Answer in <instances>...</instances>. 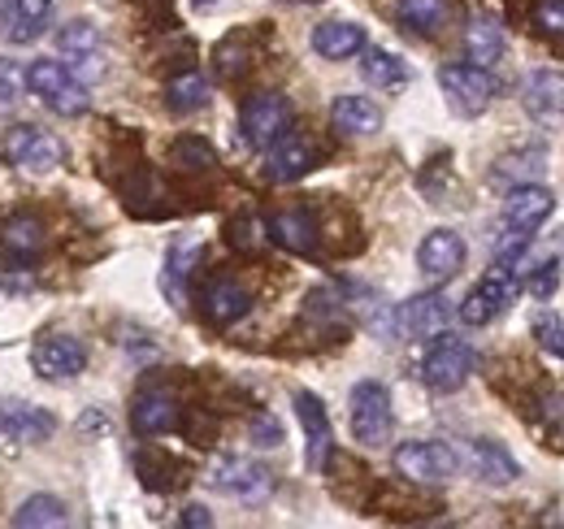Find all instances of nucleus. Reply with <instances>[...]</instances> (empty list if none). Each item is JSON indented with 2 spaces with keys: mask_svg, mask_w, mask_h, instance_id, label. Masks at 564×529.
I'll return each instance as SVG.
<instances>
[{
  "mask_svg": "<svg viewBox=\"0 0 564 529\" xmlns=\"http://www.w3.org/2000/svg\"><path fill=\"white\" fill-rule=\"evenodd\" d=\"M474 369H478V352H474V343H465L460 334H438L434 347L425 352V360H422L425 387L438 391V396L460 391Z\"/></svg>",
  "mask_w": 564,
  "mask_h": 529,
  "instance_id": "f257e3e1",
  "label": "nucleus"
},
{
  "mask_svg": "<svg viewBox=\"0 0 564 529\" xmlns=\"http://www.w3.org/2000/svg\"><path fill=\"white\" fill-rule=\"evenodd\" d=\"M26 87L57 114V118H78V114H87V105H91V96H87V87H83V78H74V69L66 62H35V66L26 69Z\"/></svg>",
  "mask_w": 564,
  "mask_h": 529,
  "instance_id": "f03ea898",
  "label": "nucleus"
},
{
  "mask_svg": "<svg viewBox=\"0 0 564 529\" xmlns=\"http://www.w3.org/2000/svg\"><path fill=\"white\" fill-rule=\"evenodd\" d=\"M460 456L447 447V443H434V439H413V443H400L395 447V473L404 482H417V486H438L447 477H456Z\"/></svg>",
  "mask_w": 564,
  "mask_h": 529,
  "instance_id": "7ed1b4c3",
  "label": "nucleus"
},
{
  "mask_svg": "<svg viewBox=\"0 0 564 529\" xmlns=\"http://www.w3.org/2000/svg\"><path fill=\"white\" fill-rule=\"evenodd\" d=\"M391 391L382 382H356L352 387V434L360 447H382L391 439Z\"/></svg>",
  "mask_w": 564,
  "mask_h": 529,
  "instance_id": "20e7f679",
  "label": "nucleus"
},
{
  "mask_svg": "<svg viewBox=\"0 0 564 529\" xmlns=\"http://www.w3.org/2000/svg\"><path fill=\"white\" fill-rule=\"evenodd\" d=\"M517 291H521V278L512 273V264H491V273L465 295L460 322L465 326H491L495 317L517 300Z\"/></svg>",
  "mask_w": 564,
  "mask_h": 529,
  "instance_id": "39448f33",
  "label": "nucleus"
},
{
  "mask_svg": "<svg viewBox=\"0 0 564 529\" xmlns=\"http://www.w3.org/2000/svg\"><path fill=\"white\" fill-rule=\"evenodd\" d=\"M4 161L26 170V174H48L66 161V143L53 131H40V127H13L4 134Z\"/></svg>",
  "mask_w": 564,
  "mask_h": 529,
  "instance_id": "423d86ee",
  "label": "nucleus"
},
{
  "mask_svg": "<svg viewBox=\"0 0 564 529\" xmlns=\"http://www.w3.org/2000/svg\"><path fill=\"white\" fill-rule=\"evenodd\" d=\"M239 131L248 148H270L279 134L291 131V105L279 91H257L239 109Z\"/></svg>",
  "mask_w": 564,
  "mask_h": 529,
  "instance_id": "0eeeda50",
  "label": "nucleus"
},
{
  "mask_svg": "<svg viewBox=\"0 0 564 529\" xmlns=\"http://www.w3.org/2000/svg\"><path fill=\"white\" fill-rule=\"evenodd\" d=\"M438 87L447 91L452 109L465 114V118L482 114V109L495 100V91H499V83L491 78V69L474 66V62H465V66H443L438 69Z\"/></svg>",
  "mask_w": 564,
  "mask_h": 529,
  "instance_id": "6e6552de",
  "label": "nucleus"
},
{
  "mask_svg": "<svg viewBox=\"0 0 564 529\" xmlns=\"http://www.w3.org/2000/svg\"><path fill=\"white\" fill-rule=\"evenodd\" d=\"M213 486L221 495L239 499V504H261L274 490V473L265 464L248 461V456H226V461H217V468H213Z\"/></svg>",
  "mask_w": 564,
  "mask_h": 529,
  "instance_id": "1a4fd4ad",
  "label": "nucleus"
},
{
  "mask_svg": "<svg viewBox=\"0 0 564 529\" xmlns=\"http://www.w3.org/2000/svg\"><path fill=\"white\" fill-rule=\"evenodd\" d=\"M57 53L66 57V66L74 69V78L96 83L105 74V40L91 22H66L57 31Z\"/></svg>",
  "mask_w": 564,
  "mask_h": 529,
  "instance_id": "9d476101",
  "label": "nucleus"
},
{
  "mask_svg": "<svg viewBox=\"0 0 564 529\" xmlns=\"http://www.w3.org/2000/svg\"><path fill=\"white\" fill-rule=\"evenodd\" d=\"M295 417L304 425V464L313 473H322L330 464V452H335V430H330V417L322 408V399L313 391H295Z\"/></svg>",
  "mask_w": 564,
  "mask_h": 529,
  "instance_id": "9b49d317",
  "label": "nucleus"
},
{
  "mask_svg": "<svg viewBox=\"0 0 564 529\" xmlns=\"http://www.w3.org/2000/svg\"><path fill=\"white\" fill-rule=\"evenodd\" d=\"M31 365L40 378H78L87 369V347L74 338V334H44L35 347H31Z\"/></svg>",
  "mask_w": 564,
  "mask_h": 529,
  "instance_id": "f8f14e48",
  "label": "nucleus"
},
{
  "mask_svg": "<svg viewBox=\"0 0 564 529\" xmlns=\"http://www.w3.org/2000/svg\"><path fill=\"white\" fill-rule=\"evenodd\" d=\"M552 213H556V196L539 183H517L503 199V226L517 235H534Z\"/></svg>",
  "mask_w": 564,
  "mask_h": 529,
  "instance_id": "ddd939ff",
  "label": "nucleus"
},
{
  "mask_svg": "<svg viewBox=\"0 0 564 529\" xmlns=\"http://www.w3.org/2000/svg\"><path fill=\"white\" fill-rule=\"evenodd\" d=\"M317 165V148L304 134L286 131L265 148V179L270 183H295Z\"/></svg>",
  "mask_w": 564,
  "mask_h": 529,
  "instance_id": "4468645a",
  "label": "nucleus"
},
{
  "mask_svg": "<svg viewBox=\"0 0 564 529\" xmlns=\"http://www.w3.org/2000/svg\"><path fill=\"white\" fill-rule=\"evenodd\" d=\"M178 399L165 387H143L135 403H131V425L143 439H161V434H174L178 430Z\"/></svg>",
  "mask_w": 564,
  "mask_h": 529,
  "instance_id": "2eb2a0df",
  "label": "nucleus"
},
{
  "mask_svg": "<svg viewBox=\"0 0 564 529\" xmlns=\"http://www.w3.org/2000/svg\"><path fill=\"white\" fill-rule=\"evenodd\" d=\"M44 248H48V226H44V217L18 213V217H9V222L0 226V252H4V261L31 264L44 257Z\"/></svg>",
  "mask_w": 564,
  "mask_h": 529,
  "instance_id": "dca6fc26",
  "label": "nucleus"
},
{
  "mask_svg": "<svg viewBox=\"0 0 564 529\" xmlns=\"http://www.w3.org/2000/svg\"><path fill=\"white\" fill-rule=\"evenodd\" d=\"M265 230H270V239L286 248V252H295V257H317V239H322V230H317V217L308 213V208H282L274 213L270 222H265Z\"/></svg>",
  "mask_w": 564,
  "mask_h": 529,
  "instance_id": "f3484780",
  "label": "nucleus"
},
{
  "mask_svg": "<svg viewBox=\"0 0 564 529\" xmlns=\"http://www.w3.org/2000/svg\"><path fill=\"white\" fill-rule=\"evenodd\" d=\"M400 331L413 334V338H434V334L447 331L452 322V300L443 291H425V295H413L409 304H400Z\"/></svg>",
  "mask_w": 564,
  "mask_h": 529,
  "instance_id": "a211bd4d",
  "label": "nucleus"
},
{
  "mask_svg": "<svg viewBox=\"0 0 564 529\" xmlns=\"http://www.w3.org/2000/svg\"><path fill=\"white\" fill-rule=\"evenodd\" d=\"M53 430H57L53 412H44L35 403H22V399H0V434L4 439H13V443H44Z\"/></svg>",
  "mask_w": 564,
  "mask_h": 529,
  "instance_id": "6ab92c4d",
  "label": "nucleus"
},
{
  "mask_svg": "<svg viewBox=\"0 0 564 529\" xmlns=\"http://www.w3.org/2000/svg\"><path fill=\"white\" fill-rule=\"evenodd\" d=\"M53 9H57V0H9L4 13H0L4 40H9V44H35V40L48 31Z\"/></svg>",
  "mask_w": 564,
  "mask_h": 529,
  "instance_id": "aec40b11",
  "label": "nucleus"
},
{
  "mask_svg": "<svg viewBox=\"0 0 564 529\" xmlns=\"http://www.w3.org/2000/svg\"><path fill=\"white\" fill-rule=\"evenodd\" d=\"M200 309L213 326H235L239 317H248L252 309V291L235 278H213L209 287L200 291Z\"/></svg>",
  "mask_w": 564,
  "mask_h": 529,
  "instance_id": "412c9836",
  "label": "nucleus"
},
{
  "mask_svg": "<svg viewBox=\"0 0 564 529\" xmlns=\"http://www.w3.org/2000/svg\"><path fill=\"white\" fill-rule=\"evenodd\" d=\"M521 105L530 118L539 122H556L564 118V74L561 69H534L521 87Z\"/></svg>",
  "mask_w": 564,
  "mask_h": 529,
  "instance_id": "4be33fe9",
  "label": "nucleus"
},
{
  "mask_svg": "<svg viewBox=\"0 0 564 529\" xmlns=\"http://www.w3.org/2000/svg\"><path fill=\"white\" fill-rule=\"evenodd\" d=\"M417 264L425 278H452L465 264V239L456 230H430L417 248Z\"/></svg>",
  "mask_w": 564,
  "mask_h": 529,
  "instance_id": "5701e85b",
  "label": "nucleus"
},
{
  "mask_svg": "<svg viewBox=\"0 0 564 529\" xmlns=\"http://www.w3.org/2000/svg\"><path fill=\"white\" fill-rule=\"evenodd\" d=\"M469 464H474V473H478L487 486H508V482L521 477V468L508 456V447L495 443V439H478V443L469 447Z\"/></svg>",
  "mask_w": 564,
  "mask_h": 529,
  "instance_id": "b1692460",
  "label": "nucleus"
},
{
  "mask_svg": "<svg viewBox=\"0 0 564 529\" xmlns=\"http://www.w3.org/2000/svg\"><path fill=\"white\" fill-rule=\"evenodd\" d=\"M365 48V31L356 22H322L313 31V53L326 57V62H344V57H356Z\"/></svg>",
  "mask_w": 564,
  "mask_h": 529,
  "instance_id": "393cba45",
  "label": "nucleus"
},
{
  "mask_svg": "<svg viewBox=\"0 0 564 529\" xmlns=\"http://www.w3.org/2000/svg\"><path fill=\"white\" fill-rule=\"evenodd\" d=\"M465 57L474 66H487V69L503 57V26L495 18H487V13L469 18V26H465Z\"/></svg>",
  "mask_w": 564,
  "mask_h": 529,
  "instance_id": "a878e982",
  "label": "nucleus"
},
{
  "mask_svg": "<svg viewBox=\"0 0 564 529\" xmlns=\"http://www.w3.org/2000/svg\"><path fill=\"white\" fill-rule=\"evenodd\" d=\"M330 122L344 134H373L382 127V109L369 96H339L330 105Z\"/></svg>",
  "mask_w": 564,
  "mask_h": 529,
  "instance_id": "bb28decb",
  "label": "nucleus"
},
{
  "mask_svg": "<svg viewBox=\"0 0 564 529\" xmlns=\"http://www.w3.org/2000/svg\"><path fill=\"white\" fill-rule=\"evenodd\" d=\"M135 473L143 477L148 490H178L187 482V468L161 447L156 452H135Z\"/></svg>",
  "mask_w": 564,
  "mask_h": 529,
  "instance_id": "cd10ccee",
  "label": "nucleus"
},
{
  "mask_svg": "<svg viewBox=\"0 0 564 529\" xmlns=\"http://www.w3.org/2000/svg\"><path fill=\"white\" fill-rule=\"evenodd\" d=\"M170 165H174L178 174L205 179V174H213V170H217V152H213L200 134H183V139L170 148Z\"/></svg>",
  "mask_w": 564,
  "mask_h": 529,
  "instance_id": "c85d7f7f",
  "label": "nucleus"
},
{
  "mask_svg": "<svg viewBox=\"0 0 564 529\" xmlns=\"http://www.w3.org/2000/svg\"><path fill=\"white\" fill-rule=\"evenodd\" d=\"M192 261H196V239H174V248L165 252V273H161L165 295H170L174 304L187 300V273H192Z\"/></svg>",
  "mask_w": 564,
  "mask_h": 529,
  "instance_id": "c756f323",
  "label": "nucleus"
},
{
  "mask_svg": "<svg viewBox=\"0 0 564 529\" xmlns=\"http://www.w3.org/2000/svg\"><path fill=\"white\" fill-rule=\"evenodd\" d=\"M165 105H170L174 114H196V109H205V105H209V78L196 74V69L170 78V87H165Z\"/></svg>",
  "mask_w": 564,
  "mask_h": 529,
  "instance_id": "7c9ffc66",
  "label": "nucleus"
},
{
  "mask_svg": "<svg viewBox=\"0 0 564 529\" xmlns=\"http://www.w3.org/2000/svg\"><path fill=\"white\" fill-rule=\"evenodd\" d=\"M395 13L409 31L417 35H438L447 22V0H395Z\"/></svg>",
  "mask_w": 564,
  "mask_h": 529,
  "instance_id": "2f4dec72",
  "label": "nucleus"
},
{
  "mask_svg": "<svg viewBox=\"0 0 564 529\" xmlns=\"http://www.w3.org/2000/svg\"><path fill=\"white\" fill-rule=\"evenodd\" d=\"M66 504L53 499V495H31L18 512H13V526L18 529H53V526H66Z\"/></svg>",
  "mask_w": 564,
  "mask_h": 529,
  "instance_id": "473e14b6",
  "label": "nucleus"
},
{
  "mask_svg": "<svg viewBox=\"0 0 564 529\" xmlns=\"http://www.w3.org/2000/svg\"><path fill=\"white\" fill-rule=\"evenodd\" d=\"M360 74L373 87H400V83H409V66L395 53H387V48H369L365 62H360Z\"/></svg>",
  "mask_w": 564,
  "mask_h": 529,
  "instance_id": "72a5a7b5",
  "label": "nucleus"
},
{
  "mask_svg": "<svg viewBox=\"0 0 564 529\" xmlns=\"http://www.w3.org/2000/svg\"><path fill=\"white\" fill-rule=\"evenodd\" d=\"M530 22H534V35H539V40L564 48V0H539Z\"/></svg>",
  "mask_w": 564,
  "mask_h": 529,
  "instance_id": "f704fd0d",
  "label": "nucleus"
},
{
  "mask_svg": "<svg viewBox=\"0 0 564 529\" xmlns=\"http://www.w3.org/2000/svg\"><path fill=\"white\" fill-rule=\"evenodd\" d=\"M248 66H252V48H248L239 35L217 48V74H221V78H243Z\"/></svg>",
  "mask_w": 564,
  "mask_h": 529,
  "instance_id": "c9c22d12",
  "label": "nucleus"
},
{
  "mask_svg": "<svg viewBox=\"0 0 564 529\" xmlns=\"http://www.w3.org/2000/svg\"><path fill=\"white\" fill-rule=\"evenodd\" d=\"M534 338H539L543 352H552L556 360H564V322L556 313H539L534 317Z\"/></svg>",
  "mask_w": 564,
  "mask_h": 529,
  "instance_id": "e433bc0d",
  "label": "nucleus"
},
{
  "mask_svg": "<svg viewBox=\"0 0 564 529\" xmlns=\"http://www.w3.org/2000/svg\"><path fill=\"white\" fill-rule=\"evenodd\" d=\"M530 295L534 300H552V291L561 287V261H543V264H534V273H530Z\"/></svg>",
  "mask_w": 564,
  "mask_h": 529,
  "instance_id": "4c0bfd02",
  "label": "nucleus"
},
{
  "mask_svg": "<svg viewBox=\"0 0 564 529\" xmlns=\"http://www.w3.org/2000/svg\"><path fill=\"white\" fill-rule=\"evenodd\" d=\"M22 91H26V74L13 66V62H0V109L13 105Z\"/></svg>",
  "mask_w": 564,
  "mask_h": 529,
  "instance_id": "58836bf2",
  "label": "nucleus"
},
{
  "mask_svg": "<svg viewBox=\"0 0 564 529\" xmlns=\"http://www.w3.org/2000/svg\"><path fill=\"white\" fill-rule=\"evenodd\" d=\"M517 170H530V174L543 170V152L534 148V152H521V156H503V161H499V179H512Z\"/></svg>",
  "mask_w": 564,
  "mask_h": 529,
  "instance_id": "ea45409f",
  "label": "nucleus"
},
{
  "mask_svg": "<svg viewBox=\"0 0 564 529\" xmlns=\"http://www.w3.org/2000/svg\"><path fill=\"white\" fill-rule=\"evenodd\" d=\"M252 439L261 443V447H279L282 443V425L270 417V412H261L257 421H252Z\"/></svg>",
  "mask_w": 564,
  "mask_h": 529,
  "instance_id": "a19ab883",
  "label": "nucleus"
},
{
  "mask_svg": "<svg viewBox=\"0 0 564 529\" xmlns=\"http://www.w3.org/2000/svg\"><path fill=\"white\" fill-rule=\"evenodd\" d=\"M257 230H261L257 222H235V226H230V244H235V248H252V244H257Z\"/></svg>",
  "mask_w": 564,
  "mask_h": 529,
  "instance_id": "79ce46f5",
  "label": "nucleus"
},
{
  "mask_svg": "<svg viewBox=\"0 0 564 529\" xmlns=\"http://www.w3.org/2000/svg\"><path fill=\"white\" fill-rule=\"evenodd\" d=\"M183 526H213V517L200 504H192V508H183Z\"/></svg>",
  "mask_w": 564,
  "mask_h": 529,
  "instance_id": "37998d69",
  "label": "nucleus"
},
{
  "mask_svg": "<svg viewBox=\"0 0 564 529\" xmlns=\"http://www.w3.org/2000/svg\"><path fill=\"white\" fill-rule=\"evenodd\" d=\"M196 9H213V4H221V0H192Z\"/></svg>",
  "mask_w": 564,
  "mask_h": 529,
  "instance_id": "c03bdc74",
  "label": "nucleus"
}]
</instances>
